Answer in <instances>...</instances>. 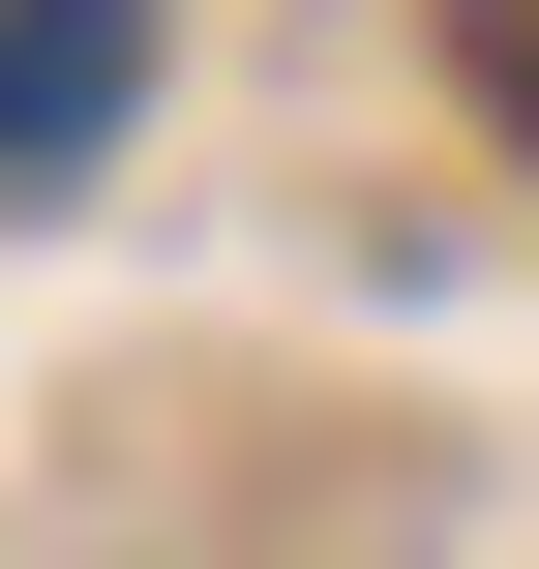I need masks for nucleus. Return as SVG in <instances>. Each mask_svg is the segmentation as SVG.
Listing matches in <instances>:
<instances>
[{
    "mask_svg": "<svg viewBox=\"0 0 539 569\" xmlns=\"http://www.w3.org/2000/svg\"><path fill=\"white\" fill-rule=\"evenodd\" d=\"M150 90V0H0V180H90Z\"/></svg>",
    "mask_w": 539,
    "mask_h": 569,
    "instance_id": "obj_1",
    "label": "nucleus"
}]
</instances>
